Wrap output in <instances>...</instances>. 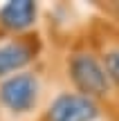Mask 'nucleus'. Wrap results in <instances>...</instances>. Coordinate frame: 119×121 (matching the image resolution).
I'll use <instances>...</instances> for the list:
<instances>
[{
  "label": "nucleus",
  "mask_w": 119,
  "mask_h": 121,
  "mask_svg": "<svg viewBox=\"0 0 119 121\" xmlns=\"http://www.w3.org/2000/svg\"><path fill=\"white\" fill-rule=\"evenodd\" d=\"M31 58V49L22 43H9L0 47V74L18 69Z\"/></svg>",
  "instance_id": "39448f33"
},
{
  "label": "nucleus",
  "mask_w": 119,
  "mask_h": 121,
  "mask_svg": "<svg viewBox=\"0 0 119 121\" xmlns=\"http://www.w3.org/2000/svg\"><path fill=\"white\" fill-rule=\"evenodd\" d=\"M36 7L29 0H13L0 9V22L9 29H25L34 22Z\"/></svg>",
  "instance_id": "20e7f679"
},
{
  "label": "nucleus",
  "mask_w": 119,
  "mask_h": 121,
  "mask_svg": "<svg viewBox=\"0 0 119 121\" xmlns=\"http://www.w3.org/2000/svg\"><path fill=\"white\" fill-rule=\"evenodd\" d=\"M36 94H38V83L31 74H16V76L7 78L0 87L2 103L16 112L29 110L36 103Z\"/></svg>",
  "instance_id": "f03ea898"
},
{
  "label": "nucleus",
  "mask_w": 119,
  "mask_h": 121,
  "mask_svg": "<svg viewBox=\"0 0 119 121\" xmlns=\"http://www.w3.org/2000/svg\"><path fill=\"white\" fill-rule=\"evenodd\" d=\"M97 103L85 94H61L49 108V121H92Z\"/></svg>",
  "instance_id": "7ed1b4c3"
},
{
  "label": "nucleus",
  "mask_w": 119,
  "mask_h": 121,
  "mask_svg": "<svg viewBox=\"0 0 119 121\" xmlns=\"http://www.w3.org/2000/svg\"><path fill=\"white\" fill-rule=\"evenodd\" d=\"M106 74L108 78L119 83V49H112L106 54Z\"/></svg>",
  "instance_id": "423d86ee"
},
{
  "label": "nucleus",
  "mask_w": 119,
  "mask_h": 121,
  "mask_svg": "<svg viewBox=\"0 0 119 121\" xmlns=\"http://www.w3.org/2000/svg\"><path fill=\"white\" fill-rule=\"evenodd\" d=\"M70 72H72V81L79 85V90L85 96H101L110 87L106 67H101L99 60L90 54H76L70 63Z\"/></svg>",
  "instance_id": "f257e3e1"
}]
</instances>
